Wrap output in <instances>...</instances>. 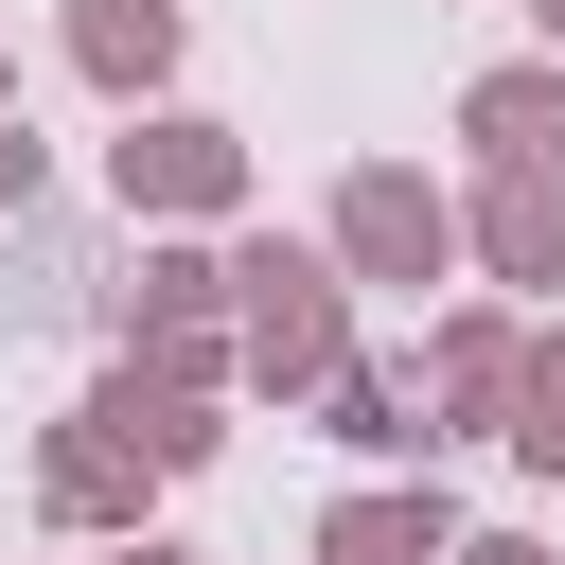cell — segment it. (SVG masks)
I'll list each match as a JSON object with an SVG mask.
<instances>
[{"label":"cell","instance_id":"6da1fadb","mask_svg":"<svg viewBox=\"0 0 565 565\" xmlns=\"http://www.w3.org/2000/svg\"><path fill=\"white\" fill-rule=\"evenodd\" d=\"M230 318H247V406H318L353 371V265L318 230H230Z\"/></svg>","mask_w":565,"mask_h":565},{"label":"cell","instance_id":"7a4b0ae2","mask_svg":"<svg viewBox=\"0 0 565 565\" xmlns=\"http://www.w3.org/2000/svg\"><path fill=\"white\" fill-rule=\"evenodd\" d=\"M106 194H124V230L159 247V230H247V194H265V159H247V124H212V106H159V124H124L106 141Z\"/></svg>","mask_w":565,"mask_h":565},{"label":"cell","instance_id":"3957f363","mask_svg":"<svg viewBox=\"0 0 565 565\" xmlns=\"http://www.w3.org/2000/svg\"><path fill=\"white\" fill-rule=\"evenodd\" d=\"M124 371H159V388H247V318H230V247L212 230H159L141 247V282H124Z\"/></svg>","mask_w":565,"mask_h":565},{"label":"cell","instance_id":"277c9868","mask_svg":"<svg viewBox=\"0 0 565 565\" xmlns=\"http://www.w3.org/2000/svg\"><path fill=\"white\" fill-rule=\"evenodd\" d=\"M318 247L353 265V282H459L477 247H459V177H424V159H353L335 194H318Z\"/></svg>","mask_w":565,"mask_h":565},{"label":"cell","instance_id":"5b68a950","mask_svg":"<svg viewBox=\"0 0 565 565\" xmlns=\"http://www.w3.org/2000/svg\"><path fill=\"white\" fill-rule=\"evenodd\" d=\"M512 388H530V318H512V300H441V318H424V406H441V441H512Z\"/></svg>","mask_w":565,"mask_h":565},{"label":"cell","instance_id":"8992f818","mask_svg":"<svg viewBox=\"0 0 565 565\" xmlns=\"http://www.w3.org/2000/svg\"><path fill=\"white\" fill-rule=\"evenodd\" d=\"M53 53L106 88V124H159V106H177V53H194V18H177V0H71V18H53Z\"/></svg>","mask_w":565,"mask_h":565},{"label":"cell","instance_id":"52a82bcc","mask_svg":"<svg viewBox=\"0 0 565 565\" xmlns=\"http://www.w3.org/2000/svg\"><path fill=\"white\" fill-rule=\"evenodd\" d=\"M459 247H477V300H565V177H459Z\"/></svg>","mask_w":565,"mask_h":565},{"label":"cell","instance_id":"ba28073f","mask_svg":"<svg viewBox=\"0 0 565 565\" xmlns=\"http://www.w3.org/2000/svg\"><path fill=\"white\" fill-rule=\"evenodd\" d=\"M141 494H159V459H141V441H106L88 406H71V424H35V512H53V530L141 547Z\"/></svg>","mask_w":565,"mask_h":565},{"label":"cell","instance_id":"9c48e42d","mask_svg":"<svg viewBox=\"0 0 565 565\" xmlns=\"http://www.w3.org/2000/svg\"><path fill=\"white\" fill-rule=\"evenodd\" d=\"M318 441H353L371 477H441V406H424V353H353L318 388Z\"/></svg>","mask_w":565,"mask_h":565},{"label":"cell","instance_id":"30bf717a","mask_svg":"<svg viewBox=\"0 0 565 565\" xmlns=\"http://www.w3.org/2000/svg\"><path fill=\"white\" fill-rule=\"evenodd\" d=\"M459 141H477V177H565V53L459 71Z\"/></svg>","mask_w":565,"mask_h":565},{"label":"cell","instance_id":"8fae6325","mask_svg":"<svg viewBox=\"0 0 565 565\" xmlns=\"http://www.w3.org/2000/svg\"><path fill=\"white\" fill-rule=\"evenodd\" d=\"M477 530H459V494L441 477H353L335 512H318V565H459Z\"/></svg>","mask_w":565,"mask_h":565},{"label":"cell","instance_id":"7c38bea8","mask_svg":"<svg viewBox=\"0 0 565 565\" xmlns=\"http://www.w3.org/2000/svg\"><path fill=\"white\" fill-rule=\"evenodd\" d=\"M88 424H106V441H141L159 477H212V459H230V406H212V388H159V371H124V353H106Z\"/></svg>","mask_w":565,"mask_h":565},{"label":"cell","instance_id":"4fadbf2b","mask_svg":"<svg viewBox=\"0 0 565 565\" xmlns=\"http://www.w3.org/2000/svg\"><path fill=\"white\" fill-rule=\"evenodd\" d=\"M512 459L565 477V318H530V388H512Z\"/></svg>","mask_w":565,"mask_h":565},{"label":"cell","instance_id":"5bb4252c","mask_svg":"<svg viewBox=\"0 0 565 565\" xmlns=\"http://www.w3.org/2000/svg\"><path fill=\"white\" fill-rule=\"evenodd\" d=\"M35 177H53V141H35V124H0V230L35 212Z\"/></svg>","mask_w":565,"mask_h":565},{"label":"cell","instance_id":"9a60e30c","mask_svg":"<svg viewBox=\"0 0 565 565\" xmlns=\"http://www.w3.org/2000/svg\"><path fill=\"white\" fill-rule=\"evenodd\" d=\"M459 565H565V547H547V530H477Z\"/></svg>","mask_w":565,"mask_h":565},{"label":"cell","instance_id":"2e32d148","mask_svg":"<svg viewBox=\"0 0 565 565\" xmlns=\"http://www.w3.org/2000/svg\"><path fill=\"white\" fill-rule=\"evenodd\" d=\"M106 565H212V547H177V530H141V547H106Z\"/></svg>","mask_w":565,"mask_h":565},{"label":"cell","instance_id":"e0dca14e","mask_svg":"<svg viewBox=\"0 0 565 565\" xmlns=\"http://www.w3.org/2000/svg\"><path fill=\"white\" fill-rule=\"evenodd\" d=\"M530 53H565V0H530Z\"/></svg>","mask_w":565,"mask_h":565},{"label":"cell","instance_id":"ac0fdd59","mask_svg":"<svg viewBox=\"0 0 565 565\" xmlns=\"http://www.w3.org/2000/svg\"><path fill=\"white\" fill-rule=\"evenodd\" d=\"M0 124H18V53H0Z\"/></svg>","mask_w":565,"mask_h":565}]
</instances>
